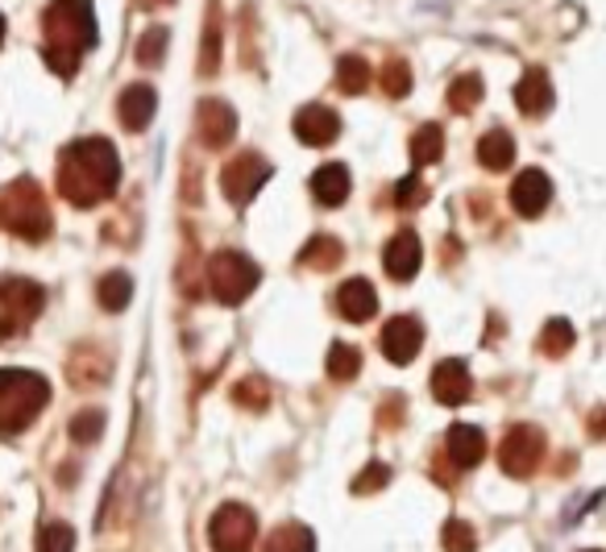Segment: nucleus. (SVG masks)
<instances>
[{
    "instance_id": "nucleus-4",
    "label": "nucleus",
    "mask_w": 606,
    "mask_h": 552,
    "mask_svg": "<svg viewBox=\"0 0 606 552\" xmlns=\"http://www.w3.org/2000/svg\"><path fill=\"white\" fill-rule=\"evenodd\" d=\"M0 225L9 229V233H18V237H25V242H42L54 229L46 191L38 188L30 174L0 191Z\"/></svg>"
},
{
    "instance_id": "nucleus-6",
    "label": "nucleus",
    "mask_w": 606,
    "mask_h": 552,
    "mask_svg": "<svg viewBox=\"0 0 606 552\" xmlns=\"http://www.w3.org/2000/svg\"><path fill=\"white\" fill-rule=\"evenodd\" d=\"M266 179H270V162L254 150H242L237 158H228L225 171H221V191H225V200L233 208H245L262 188H266Z\"/></svg>"
},
{
    "instance_id": "nucleus-3",
    "label": "nucleus",
    "mask_w": 606,
    "mask_h": 552,
    "mask_svg": "<svg viewBox=\"0 0 606 552\" xmlns=\"http://www.w3.org/2000/svg\"><path fill=\"white\" fill-rule=\"evenodd\" d=\"M51 399V382L34 370H0V436H18Z\"/></svg>"
},
{
    "instance_id": "nucleus-20",
    "label": "nucleus",
    "mask_w": 606,
    "mask_h": 552,
    "mask_svg": "<svg viewBox=\"0 0 606 552\" xmlns=\"http://www.w3.org/2000/svg\"><path fill=\"white\" fill-rule=\"evenodd\" d=\"M312 195L316 204L325 208H341L349 200V171L341 162H325L320 171L312 174Z\"/></svg>"
},
{
    "instance_id": "nucleus-25",
    "label": "nucleus",
    "mask_w": 606,
    "mask_h": 552,
    "mask_svg": "<svg viewBox=\"0 0 606 552\" xmlns=\"http://www.w3.org/2000/svg\"><path fill=\"white\" fill-rule=\"evenodd\" d=\"M345 258V245L337 237H312V242L299 250V266H312V270H332Z\"/></svg>"
},
{
    "instance_id": "nucleus-15",
    "label": "nucleus",
    "mask_w": 606,
    "mask_h": 552,
    "mask_svg": "<svg viewBox=\"0 0 606 552\" xmlns=\"http://www.w3.org/2000/svg\"><path fill=\"white\" fill-rule=\"evenodd\" d=\"M433 395L440 399V403H449V407H461V403L474 395V379H469L466 362L449 358V362L436 365L433 370Z\"/></svg>"
},
{
    "instance_id": "nucleus-34",
    "label": "nucleus",
    "mask_w": 606,
    "mask_h": 552,
    "mask_svg": "<svg viewBox=\"0 0 606 552\" xmlns=\"http://www.w3.org/2000/svg\"><path fill=\"white\" fill-rule=\"evenodd\" d=\"M105 432V412H79L71 420V440L75 445H96Z\"/></svg>"
},
{
    "instance_id": "nucleus-40",
    "label": "nucleus",
    "mask_w": 606,
    "mask_h": 552,
    "mask_svg": "<svg viewBox=\"0 0 606 552\" xmlns=\"http://www.w3.org/2000/svg\"><path fill=\"white\" fill-rule=\"evenodd\" d=\"M0 42H4V13H0Z\"/></svg>"
},
{
    "instance_id": "nucleus-37",
    "label": "nucleus",
    "mask_w": 606,
    "mask_h": 552,
    "mask_svg": "<svg viewBox=\"0 0 606 552\" xmlns=\"http://www.w3.org/2000/svg\"><path fill=\"white\" fill-rule=\"evenodd\" d=\"M386 482H391V469L382 466V461H374V466H365L362 478L353 482V495H370V490H382Z\"/></svg>"
},
{
    "instance_id": "nucleus-22",
    "label": "nucleus",
    "mask_w": 606,
    "mask_h": 552,
    "mask_svg": "<svg viewBox=\"0 0 606 552\" xmlns=\"http://www.w3.org/2000/svg\"><path fill=\"white\" fill-rule=\"evenodd\" d=\"M216 67H221V0L209 4L204 38H200V75H216Z\"/></svg>"
},
{
    "instance_id": "nucleus-11",
    "label": "nucleus",
    "mask_w": 606,
    "mask_h": 552,
    "mask_svg": "<svg viewBox=\"0 0 606 552\" xmlns=\"http://www.w3.org/2000/svg\"><path fill=\"white\" fill-rule=\"evenodd\" d=\"M419 346H424V325H419L416 316H395L391 325L382 328V353H386V362L395 365L416 362Z\"/></svg>"
},
{
    "instance_id": "nucleus-33",
    "label": "nucleus",
    "mask_w": 606,
    "mask_h": 552,
    "mask_svg": "<svg viewBox=\"0 0 606 552\" xmlns=\"http://www.w3.org/2000/svg\"><path fill=\"white\" fill-rule=\"evenodd\" d=\"M379 79H382V92H386V96H395V100L412 92V67H407L403 59H391V63L379 71Z\"/></svg>"
},
{
    "instance_id": "nucleus-19",
    "label": "nucleus",
    "mask_w": 606,
    "mask_h": 552,
    "mask_svg": "<svg viewBox=\"0 0 606 552\" xmlns=\"http://www.w3.org/2000/svg\"><path fill=\"white\" fill-rule=\"evenodd\" d=\"M515 104H520L528 117H544V113L553 108V84H549V75L540 67L528 71L520 84H515Z\"/></svg>"
},
{
    "instance_id": "nucleus-13",
    "label": "nucleus",
    "mask_w": 606,
    "mask_h": 552,
    "mask_svg": "<svg viewBox=\"0 0 606 552\" xmlns=\"http://www.w3.org/2000/svg\"><path fill=\"white\" fill-rule=\"evenodd\" d=\"M419 262H424V250H419V237L412 233V229H403V233H395V237L386 242L382 266H386V275L395 278V283L416 278L419 275Z\"/></svg>"
},
{
    "instance_id": "nucleus-35",
    "label": "nucleus",
    "mask_w": 606,
    "mask_h": 552,
    "mask_svg": "<svg viewBox=\"0 0 606 552\" xmlns=\"http://www.w3.org/2000/svg\"><path fill=\"white\" fill-rule=\"evenodd\" d=\"M445 549L449 552H474L478 549V532H474L469 523H461V519H449V523H445Z\"/></svg>"
},
{
    "instance_id": "nucleus-27",
    "label": "nucleus",
    "mask_w": 606,
    "mask_h": 552,
    "mask_svg": "<svg viewBox=\"0 0 606 552\" xmlns=\"http://www.w3.org/2000/svg\"><path fill=\"white\" fill-rule=\"evenodd\" d=\"M440 155H445L440 125H419L416 138H412V162H416V167H433V162H440Z\"/></svg>"
},
{
    "instance_id": "nucleus-18",
    "label": "nucleus",
    "mask_w": 606,
    "mask_h": 552,
    "mask_svg": "<svg viewBox=\"0 0 606 552\" xmlns=\"http://www.w3.org/2000/svg\"><path fill=\"white\" fill-rule=\"evenodd\" d=\"M445 453L453 457V466L474 469L486 457V432L474 428V424H453L449 436H445Z\"/></svg>"
},
{
    "instance_id": "nucleus-26",
    "label": "nucleus",
    "mask_w": 606,
    "mask_h": 552,
    "mask_svg": "<svg viewBox=\"0 0 606 552\" xmlns=\"http://www.w3.org/2000/svg\"><path fill=\"white\" fill-rule=\"evenodd\" d=\"M96 299H100V308L105 311H125L129 308V299H134V278L121 275V270H113V275L100 278Z\"/></svg>"
},
{
    "instance_id": "nucleus-7",
    "label": "nucleus",
    "mask_w": 606,
    "mask_h": 552,
    "mask_svg": "<svg viewBox=\"0 0 606 552\" xmlns=\"http://www.w3.org/2000/svg\"><path fill=\"white\" fill-rule=\"evenodd\" d=\"M544 457V432L532 424H515V428L502 436L499 445V466L507 478H532Z\"/></svg>"
},
{
    "instance_id": "nucleus-23",
    "label": "nucleus",
    "mask_w": 606,
    "mask_h": 552,
    "mask_svg": "<svg viewBox=\"0 0 606 552\" xmlns=\"http://www.w3.org/2000/svg\"><path fill=\"white\" fill-rule=\"evenodd\" d=\"M370 79H374V71H370V63H365L362 54H345L341 63H337V92H345V96H362L365 87H370Z\"/></svg>"
},
{
    "instance_id": "nucleus-1",
    "label": "nucleus",
    "mask_w": 606,
    "mask_h": 552,
    "mask_svg": "<svg viewBox=\"0 0 606 552\" xmlns=\"http://www.w3.org/2000/svg\"><path fill=\"white\" fill-rule=\"evenodd\" d=\"M117 179H121V158L113 150V141L105 138L71 141L59 155V191L75 208L105 204L117 191Z\"/></svg>"
},
{
    "instance_id": "nucleus-41",
    "label": "nucleus",
    "mask_w": 606,
    "mask_h": 552,
    "mask_svg": "<svg viewBox=\"0 0 606 552\" xmlns=\"http://www.w3.org/2000/svg\"><path fill=\"white\" fill-rule=\"evenodd\" d=\"M589 552H598V549H589Z\"/></svg>"
},
{
    "instance_id": "nucleus-8",
    "label": "nucleus",
    "mask_w": 606,
    "mask_h": 552,
    "mask_svg": "<svg viewBox=\"0 0 606 552\" xmlns=\"http://www.w3.org/2000/svg\"><path fill=\"white\" fill-rule=\"evenodd\" d=\"M212 549L216 552H249L258 540V519L242 502H225L216 516H212Z\"/></svg>"
},
{
    "instance_id": "nucleus-31",
    "label": "nucleus",
    "mask_w": 606,
    "mask_h": 552,
    "mask_svg": "<svg viewBox=\"0 0 606 552\" xmlns=\"http://www.w3.org/2000/svg\"><path fill=\"white\" fill-rule=\"evenodd\" d=\"M482 75H461V79H453L449 87V108L453 113H474V104L482 100Z\"/></svg>"
},
{
    "instance_id": "nucleus-14",
    "label": "nucleus",
    "mask_w": 606,
    "mask_h": 552,
    "mask_svg": "<svg viewBox=\"0 0 606 552\" xmlns=\"http://www.w3.org/2000/svg\"><path fill=\"white\" fill-rule=\"evenodd\" d=\"M549 200H553V179L544 171H523L515 183H511V208L520 212V216H540L544 208H549Z\"/></svg>"
},
{
    "instance_id": "nucleus-29",
    "label": "nucleus",
    "mask_w": 606,
    "mask_h": 552,
    "mask_svg": "<svg viewBox=\"0 0 606 552\" xmlns=\"http://www.w3.org/2000/svg\"><path fill=\"white\" fill-rule=\"evenodd\" d=\"M358 370H362V353L353 346H345V341H337V346L329 349V379L353 382L358 379Z\"/></svg>"
},
{
    "instance_id": "nucleus-16",
    "label": "nucleus",
    "mask_w": 606,
    "mask_h": 552,
    "mask_svg": "<svg viewBox=\"0 0 606 552\" xmlns=\"http://www.w3.org/2000/svg\"><path fill=\"white\" fill-rule=\"evenodd\" d=\"M155 108H158V96L150 84H134L121 92V100H117V113H121V125L129 134H141L146 125L155 121Z\"/></svg>"
},
{
    "instance_id": "nucleus-17",
    "label": "nucleus",
    "mask_w": 606,
    "mask_h": 552,
    "mask_svg": "<svg viewBox=\"0 0 606 552\" xmlns=\"http://www.w3.org/2000/svg\"><path fill=\"white\" fill-rule=\"evenodd\" d=\"M337 308L345 316L349 325H365L374 311H379V291L365 283V278H349L341 283V291H337Z\"/></svg>"
},
{
    "instance_id": "nucleus-5",
    "label": "nucleus",
    "mask_w": 606,
    "mask_h": 552,
    "mask_svg": "<svg viewBox=\"0 0 606 552\" xmlns=\"http://www.w3.org/2000/svg\"><path fill=\"white\" fill-rule=\"evenodd\" d=\"M204 278H209L212 295H216L225 308H237V304H245V299L254 295L262 275L245 254H237V250H221V254H212Z\"/></svg>"
},
{
    "instance_id": "nucleus-30",
    "label": "nucleus",
    "mask_w": 606,
    "mask_h": 552,
    "mask_svg": "<svg viewBox=\"0 0 606 552\" xmlns=\"http://www.w3.org/2000/svg\"><path fill=\"white\" fill-rule=\"evenodd\" d=\"M167 42H171L167 25H150V30L138 38V63L141 67H162V59H167Z\"/></svg>"
},
{
    "instance_id": "nucleus-12",
    "label": "nucleus",
    "mask_w": 606,
    "mask_h": 552,
    "mask_svg": "<svg viewBox=\"0 0 606 552\" xmlns=\"http://www.w3.org/2000/svg\"><path fill=\"white\" fill-rule=\"evenodd\" d=\"M341 134V117L332 113L329 104H304L295 113V138L304 146H329Z\"/></svg>"
},
{
    "instance_id": "nucleus-24",
    "label": "nucleus",
    "mask_w": 606,
    "mask_h": 552,
    "mask_svg": "<svg viewBox=\"0 0 606 552\" xmlns=\"http://www.w3.org/2000/svg\"><path fill=\"white\" fill-rule=\"evenodd\" d=\"M262 552H316V535L304 523H283L270 532V540L262 544Z\"/></svg>"
},
{
    "instance_id": "nucleus-9",
    "label": "nucleus",
    "mask_w": 606,
    "mask_h": 552,
    "mask_svg": "<svg viewBox=\"0 0 606 552\" xmlns=\"http://www.w3.org/2000/svg\"><path fill=\"white\" fill-rule=\"evenodd\" d=\"M46 308V291L38 287L34 278H0V311H4V320L13 328H25L34 325L38 316Z\"/></svg>"
},
{
    "instance_id": "nucleus-2",
    "label": "nucleus",
    "mask_w": 606,
    "mask_h": 552,
    "mask_svg": "<svg viewBox=\"0 0 606 552\" xmlns=\"http://www.w3.org/2000/svg\"><path fill=\"white\" fill-rule=\"evenodd\" d=\"M42 30H46V46L42 59L54 75L71 79L79 71L84 51L96 46V13L87 0H51L42 13Z\"/></svg>"
},
{
    "instance_id": "nucleus-10",
    "label": "nucleus",
    "mask_w": 606,
    "mask_h": 552,
    "mask_svg": "<svg viewBox=\"0 0 606 552\" xmlns=\"http://www.w3.org/2000/svg\"><path fill=\"white\" fill-rule=\"evenodd\" d=\"M195 134L209 150H225L237 138V113L225 100H200L195 108Z\"/></svg>"
},
{
    "instance_id": "nucleus-21",
    "label": "nucleus",
    "mask_w": 606,
    "mask_h": 552,
    "mask_svg": "<svg viewBox=\"0 0 606 552\" xmlns=\"http://www.w3.org/2000/svg\"><path fill=\"white\" fill-rule=\"evenodd\" d=\"M478 162L486 171H507L515 162V138L507 129H490L482 141H478Z\"/></svg>"
},
{
    "instance_id": "nucleus-38",
    "label": "nucleus",
    "mask_w": 606,
    "mask_h": 552,
    "mask_svg": "<svg viewBox=\"0 0 606 552\" xmlns=\"http://www.w3.org/2000/svg\"><path fill=\"white\" fill-rule=\"evenodd\" d=\"M233 399H237L242 407H266V382H262V379H245V382H237V391H233Z\"/></svg>"
},
{
    "instance_id": "nucleus-39",
    "label": "nucleus",
    "mask_w": 606,
    "mask_h": 552,
    "mask_svg": "<svg viewBox=\"0 0 606 552\" xmlns=\"http://www.w3.org/2000/svg\"><path fill=\"white\" fill-rule=\"evenodd\" d=\"M141 4H146V9H167L171 0H141Z\"/></svg>"
},
{
    "instance_id": "nucleus-36",
    "label": "nucleus",
    "mask_w": 606,
    "mask_h": 552,
    "mask_svg": "<svg viewBox=\"0 0 606 552\" xmlns=\"http://www.w3.org/2000/svg\"><path fill=\"white\" fill-rule=\"evenodd\" d=\"M424 200H428V191H424V183H419V174L398 179V188H395V204L398 208H419Z\"/></svg>"
},
{
    "instance_id": "nucleus-28",
    "label": "nucleus",
    "mask_w": 606,
    "mask_h": 552,
    "mask_svg": "<svg viewBox=\"0 0 606 552\" xmlns=\"http://www.w3.org/2000/svg\"><path fill=\"white\" fill-rule=\"evenodd\" d=\"M573 341H577V332H573V325H570V320H561V316H556V320H549V325H544V332H540V349H544L549 358H565Z\"/></svg>"
},
{
    "instance_id": "nucleus-32",
    "label": "nucleus",
    "mask_w": 606,
    "mask_h": 552,
    "mask_svg": "<svg viewBox=\"0 0 606 552\" xmlns=\"http://www.w3.org/2000/svg\"><path fill=\"white\" fill-rule=\"evenodd\" d=\"M38 552H75V528L71 523H42L38 528Z\"/></svg>"
}]
</instances>
